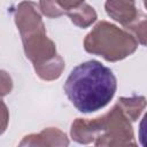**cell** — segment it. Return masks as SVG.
<instances>
[{
	"label": "cell",
	"instance_id": "6da1fadb",
	"mask_svg": "<svg viewBox=\"0 0 147 147\" xmlns=\"http://www.w3.org/2000/svg\"><path fill=\"white\" fill-rule=\"evenodd\" d=\"M63 88L78 111L91 114L105 108L113 100L117 79L108 67L96 60H90L71 70Z\"/></svg>",
	"mask_w": 147,
	"mask_h": 147
},
{
	"label": "cell",
	"instance_id": "7a4b0ae2",
	"mask_svg": "<svg viewBox=\"0 0 147 147\" xmlns=\"http://www.w3.org/2000/svg\"><path fill=\"white\" fill-rule=\"evenodd\" d=\"M139 42L125 29L100 21L86 34L84 48L87 53L99 55L108 62H117L133 54Z\"/></svg>",
	"mask_w": 147,
	"mask_h": 147
},
{
	"label": "cell",
	"instance_id": "3957f363",
	"mask_svg": "<svg viewBox=\"0 0 147 147\" xmlns=\"http://www.w3.org/2000/svg\"><path fill=\"white\" fill-rule=\"evenodd\" d=\"M100 131L93 144L95 146H137L131 121L123 114L118 105L99 116Z\"/></svg>",
	"mask_w": 147,
	"mask_h": 147
},
{
	"label": "cell",
	"instance_id": "277c9868",
	"mask_svg": "<svg viewBox=\"0 0 147 147\" xmlns=\"http://www.w3.org/2000/svg\"><path fill=\"white\" fill-rule=\"evenodd\" d=\"M14 18L22 40L46 33L39 6L31 0H24L17 5Z\"/></svg>",
	"mask_w": 147,
	"mask_h": 147
},
{
	"label": "cell",
	"instance_id": "5b68a950",
	"mask_svg": "<svg viewBox=\"0 0 147 147\" xmlns=\"http://www.w3.org/2000/svg\"><path fill=\"white\" fill-rule=\"evenodd\" d=\"M22 44L26 59H29L33 65H38L57 54L54 41L49 39L46 33L22 40Z\"/></svg>",
	"mask_w": 147,
	"mask_h": 147
},
{
	"label": "cell",
	"instance_id": "8992f818",
	"mask_svg": "<svg viewBox=\"0 0 147 147\" xmlns=\"http://www.w3.org/2000/svg\"><path fill=\"white\" fill-rule=\"evenodd\" d=\"M20 146H68L69 139L67 134L57 127H46L39 133H31L25 136Z\"/></svg>",
	"mask_w": 147,
	"mask_h": 147
},
{
	"label": "cell",
	"instance_id": "52a82bcc",
	"mask_svg": "<svg viewBox=\"0 0 147 147\" xmlns=\"http://www.w3.org/2000/svg\"><path fill=\"white\" fill-rule=\"evenodd\" d=\"M105 10L110 18L118 22L124 28L140 13L136 7V0H106Z\"/></svg>",
	"mask_w": 147,
	"mask_h": 147
},
{
	"label": "cell",
	"instance_id": "ba28073f",
	"mask_svg": "<svg viewBox=\"0 0 147 147\" xmlns=\"http://www.w3.org/2000/svg\"><path fill=\"white\" fill-rule=\"evenodd\" d=\"M100 131V121L96 118H76L70 129V136L74 141L80 145L92 144Z\"/></svg>",
	"mask_w": 147,
	"mask_h": 147
},
{
	"label": "cell",
	"instance_id": "9c48e42d",
	"mask_svg": "<svg viewBox=\"0 0 147 147\" xmlns=\"http://www.w3.org/2000/svg\"><path fill=\"white\" fill-rule=\"evenodd\" d=\"M34 71L37 74V76L46 82H52L55 80L57 78L61 77L64 68H65V63L64 60L61 55L56 54L54 57L38 64V65H33Z\"/></svg>",
	"mask_w": 147,
	"mask_h": 147
},
{
	"label": "cell",
	"instance_id": "30bf717a",
	"mask_svg": "<svg viewBox=\"0 0 147 147\" xmlns=\"http://www.w3.org/2000/svg\"><path fill=\"white\" fill-rule=\"evenodd\" d=\"M65 14L69 16L70 21L76 26L82 28V29L88 28L98 18L95 9L92 6H90L88 3H85V2H83L82 5H79L76 8H72L70 10H68Z\"/></svg>",
	"mask_w": 147,
	"mask_h": 147
},
{
	"label": "cell",
	"instance_id": "8fae6325",
	"mask_svg": "<svg viewBox=\"0 0 147 147\" xmlns=\"http://www.w3.org/2000/svg\"><path fill=\"white\" fill-rule=\"evenodd\" d=\"M116 103L131 122H136L146 108V98L142 95H134L129 98L122 96Z\"/></svg>",
	"mask_w": 147,
	"mask_h": 147
},
{
	"label": "cell",
	"instance_id": "7c38bea8",
	"mask_svg": "<svg viewBox=\"0 0 147 147\" xmlns=\"http://www.w3.org/2000/svg\"><path fill=\"white\" fill-rule=\"evenodd\" d=\"M124 29L129 31L140 45H146V15L142 11H140L139 15Z\"/></svg>",
	"mask_w": 147,
	"mask_h": 147
},
{
	"label": "cell",
	"instance_id": "4fadbf2b",
	"mask_svg": "<svg viewBox=\"0 0 147 147\" xmlns=\"http://www.w3.org/2000/svg\"><path fill=\"white\" fill-rule=\"evenodd\" d=\"M38 6L41 14L49 18H57L65 14L56 0H39Z\"/></svg>",
	"mask_w": 147,
	"mask_h": 147
},
{
	"label": "cell",
	"instance_id": "5bb4252c",
	"mask_svg": "<svg viewBox=\"0 0 147 147\" xmlns=\"http://www.w3.org/2000/svg\"><path fill=\"white\" fill-rule=\"evenodd\" d=\"M13 90V79L10 75L0 69V98L8 95Z\"/></svg>",
	"mask_w": 147,
	"mask_h": 147
},
{
	"label": "cell",
	"instance_id": "9a60e30c",
	"mask_svg": "<svg viewBox=\"0 0 147 147\" xmlns=\"http://www.w3.org/2000/svg\"><path fill=\"white\" fill-rule=\"evenodd\" d=\"M9 124V110L7 105L0 98V136L7 130Z\"/></svg>",
	"mask_w": 147,
	"mask_h": 147
},
{
	"label": "cell",
	"instance_id": "2e32d148",
	"mask_svg": "<svg viewBox=\"0 0 147 147\" xmlns=\"http://www.w3.org/2000/svg\"><path fill=\"white\" fill-rule=\"evenodd\" d=\"M57 3L60 5V7L67 13L68 10L78 7L79 5H82L85 0H56Z\"/></svg>",
	"mask_w": 147,
	"mask_h": 147
}]
</instances>
